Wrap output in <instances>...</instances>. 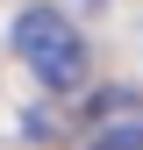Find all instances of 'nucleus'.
Segmentation results:
<instances>
[{
    "instance_id": "3",
    "label": "nucleus",
    "mask_w": 143,
    "mask_h": 150,
    "mask_svg": "<svg viewBox=\"0 0 143 150\" xmlns=\"http://www.w3.org/2000/svg\"><path fill=\"white\" fill-rule=\"evenodd\" d=\"M72 7H93V0H72Z\"/></svg>"
},
{
    "instance_id": "1",
    "label": "nucleus",
    "mask_w": 143,
    "mask_h": 150,
    "mask_svg": "<svg viewBox=\"0 0 143 150\" xmlns=\"http://www.w3.org/2000/svg\"><path fill=\"white\" fill-rule=\"evenodd\" d=\"M14 57L57 93H72L86 79V43L72 29V14H57V7H22L14 14Z\"/></svg>"
},
{
    "instance_id": "2",
    "label": "nucleus",
    "mask_w": 143,
    "mask_h": 150,
    "mask_svg": "<svg viewBox=\"0 0 143 150\" xmlns=\"http://www.w3.org/2000/svg\"><path fill=\"white\" fill-rule=\"evenodd\" d=\"M100 150H136V143H100Z\"/></svg>"
}]
</instances>
